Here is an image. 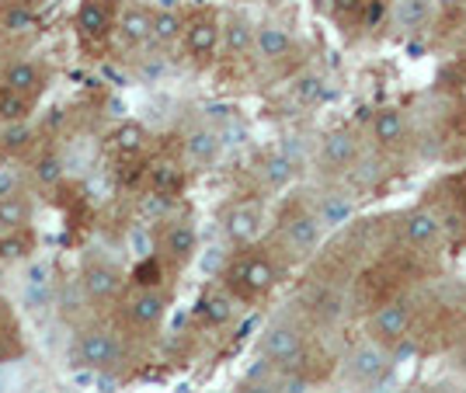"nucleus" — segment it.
Segmentation results:
<instances>
[{"label": "nucleus", "instance_id": "obj_1", "mask_svg": "<svg viewBox=\"0 0 466 393\" xmlns=\"http://www.w3.org/2000/svg\"><path fill=\"white\" fill-rule=\"evenodd\" d=\"M275 282H279V268H275L272 257L265 255L237 257L230 265V272H227V286L240 299H258V296L272 293Z\"/></svg>", "mask_w": 466, "mask_h": 393}, {"label": "nucleus", "instance_id": "obj_2", "mask_svg": "<svg viewBox=\"0 0 466 393\" xmlns=\"http://www.w3.org/2000/svg\"><path fill=\"white\" fill-rule=\"evenodd\" d=\"M390 366H393V348L370 338V341L355 345L349 352L345 366H341V376L355 387H370V383H376V379H383L390 373Z\"/></svg>", "mask_w": 466, "mask_h": 393}, {"label": "nucleus", "instance_id": "obj_3", "mask_svg": "<svg viewBox=\"0 0 466 393\" xmlns=\"http://www.w3.org/2000/svg\"><path fill=\"white\" fill-rule=\"evenodd\" d=\"M261 355L268 358V366H275V369H282V373H289V369H296L299 362H303V352H307V345H303V335L292 328V324H286V320H275V324H268L265 328V335H261Z\"/></svg>", "mask_w": 466, "mask_h": 393}, {"label": "nucleus", "instance_id": "obj_4", "mask_svg": "<svg viewBox=\"0 0 466 393\" xmlns=\"http://www.w3.org/2000/svg\"><path fill=\"white\" fill-rule=\"evenodd\" d=\"M320 230L324 223L310 209H292L289 217L282 219V244L292 257H310L320 244Z\"/></svg>", "mask_w": 466, "mask_h": 393}, {"label": "nucleus", "instance_id": "obj_5", "mask_svg": "<svg viewBox=\"0 0 466 393\" xmlns=\"http://www.w3.org/2000/svg\"><path fill=\"white\" fill-rule=\"evenodd\" d=\"M74 358H77L84 369H95V373H105V369H116L122 362V345L108 331H84L74 345Z\"/></svg>", "mask_w": 466, "mask_h": 393}, {"label": "nucleus", "instance_id": "obj_6", "mask_svg": "<svg viewBox=\"0 0 466 393\" xmlns=\"http://www.w3.org/2000/svg\"><path fill=\"white\" fill-rule=\"evenodd\" d=\"M410 331V307L404 299H393V303H383L370 320V335L372 341L387 345V348H397Z\"/></svg>", "mask_w": 466, "mask_h": 393}, {"label": "nucleus", "instance_id": "obj_7", "mask_svg": "<svg viewBox=\"0 0 466 393\" xmlns=\"http://www.w3.org/2000/svg\"><path fill=\"white\" fill-rule=\"evenodd\" d=\"M80 286H84L87 299L108 303L118 293V286H122V272H118L112 261H105V257H87V265L80 272Z\"/></svg>", "mask_w": 466, "mask_h": 393}, {"label": "nucleus", "instance_id": "obj_8", "mask_svg": "<svg viewBox=\"0 0 466 393\" xmlns=\"http://www.w3.org/2000/svg\"><path fill=\"white\" fill-rule=\"evenodd\" d=\"M359 160V136L351 129H334L320 143V167L330 175H341L349 171L351 164Z\"/></svg>", "mask_w": 466, "mask_h": 393}, {"label": "nucleus", "instance_id": "obj_9", "mask_svg": "<svg viewBox=\"0 0 466 393\" xmlns=\"http://www.w3.org/2000/svg\"><path fill=\"white\" fill-rule=\"evenodd\" d=\"M400 237H404V244L418 247V251L435 247L442 240V219L431 209H410L408 217L400 219Z\"/></svg>", "mask_w": 466, "mask_h": 393}, {"label": "nucleus", "instance_id": "obj_10", "mask_svg": "<svg viewBox=\"0 0 466 393\" xmlns=\"http://www.w3.org/2000/svg\"><path fill=\"white\" fill-rule=\"evenodd\" d=\"M261 223H265V213H261L258 202H237L223 217V230L233 244H251L254 237L261 234Z\"/></svg>", "mask_w": 466, "mask_h": 393}, {"label": "nucleus", "instance_id": "obj_11", "mask_svg": "<svg viewBox=\"0 0 466 393\" xmlns=\"http://www.w3.org/2000/svg\"><path fill=\"white\" fill-rule=\"evenodd\" d=\"M160 251H164V257L171 261V265H188L195 257V251H198V234H195L192 223H185V219H177V223H171L164 234H160Z\"/></svg>", "mask_w": 466, "mask_h": 393}, {"label": "nucleus", "instance_id": "obj_12", "mask_svg": "<svg viewBox=\"0 0 466 393\" xmlns=\"http://www.w3.org/2000/svg\"><path fill=\"white\" fill-rule=\"evenodd\" d=\"M150 39H154V15L147 7H139V4L126 7L122 18H118V42L129 45V49H137V45H143V42Z\"/></svg>", "mask_w": 466, "mask_h": 393}, {"label": "nucleus", "instance_id": "obj_13", "mask_svg": "<svg viewBox=\"0 0 466 393\" xmlns=\"http://www.w3.org/2000/svg\"><path fill=\"white\" fill-rule=\"evenodd\" d=\"M219 25H216L213 15H202V18H195L188 28H185V45H188V53L195 59H209L216 53V45H219Z\"/></svg>", "mask_w": 466, "mask_h": 393}, {"label": "nucleus", "instance_id": "obj_14", "mask_svg": "<svg viewBox=\"0 0 466 393\" xmlns=\"http://www.w3.org/2000/svg\"><path fill=\"white\" fill-rule=\"evenodd\" d=\"M164 310H167L164 296H160V289H150V286H143V289L129 299V320H133L137 328H143V331L157 328L160 317H164Z\"/></svg>", "mask_w": 466, "mask_h": 393}, {"label": "nucleus", "instance_id": "obj_15", "mask_svg": "<svg viewBox=\"0 0 466 393\" xmlns=\"http://www.w3.org/2000/svg\"><path fill=\"white\" fill-rule=\"evenodd\" d=\"M233 299L237 296L227 293V289H209V293H202L195 314H198L202 324H209V328H223V324L233 320Z\"/></svg>", "mask_w": 466, "mask_h": 393}, {"label": "nucleus", "instance_id": "obj_16", "mask_svg": "<svg viewBox=\"0 0 466 393\" xmlns=\"http://www.w3.org/2000/svg\"><path fill=\"white\" fill-rule=\"evenodd\" d=\"M42 84H46V74H42V66L35 63H28V59H18V63H11L7 70H4V87H11V91H21V95H39Z\"/></svg>", "mask_w": 466, "mask_h": 393}, {"label": "nucleus", "instance_id": "obj_17", "mask_svg": "<svg viewBox=\"0 0 466 393\" xmlns=\"http://www.w3.org/2000/svg\"><path fill=\"white\" fill-rule=\"evenodd\" d=\"M372 136L380 146H400L404 136H408V122L397 108H380L372 116Z\"/></svg>", "mask_w": 466, "mask_h": 393}, {"label": "nucleus", "instance_id": "obj_18", "mask_svg": "<svg viewBox=\"0 0 466 393\" xmlns=\"http://www.w3.org/2000/svg\"><path fill=\"white\" fill-rule=\"evenodd\" d=\"M254 49H258V56L275 63V59H286L292 53V39L286 28H279V25H261L258 28V35H254Z\"/></svg>", "mask_w": 466, "mask_h": 393}, {"label": "nucleus", "instance_id": "obj_19", "mask_svg": "<svg viewBox=\"0 0 466 393\" xmlns=\"http://www.w3.org/2000/svg\"><path fill=\"white\" fill-rule=\"evenodd\" d=\"M77 28L87 35V39H101V35L112 28L108 4H105V0H84L77 11Z\"/></svg>", "mask_w": 466, "mask_h": 393}, {"label": "nucleus", "instance_id": "obj_20", "mask_svg": "<svg viewBox=\"0 0 466 393\" xmlns=\"http://www.w3.org/2000/svg\"><path fill=\"white\" fill-rule=\"evenodd\" d=\"M28 223H32V202L21 192H11V196L0 198V234L25 230Z\"/></svg>", "mask_w": 466, "mask_h": 393}, {"label": "nucleus", "instance_id": "obj_21", "mask_svg": "<svg viewBox=\"0 0 466 393\" xmlns=\"http://www.w3.org/2000/svg\"><path fill=\"white\" fill-rule=\"evenodd\" d=\"M254 35H258V28H254L251 21L244 18V15H233V18L227 21V28H223L227 53H230V56H244V53H251Z\"/></svg>", "mask_w": 466, "mask_h": 393}, {"label": "nucleus", "instance_id": "obj_22", "mask_svg": "<svg viewBox=\"0 0 466 393\" xmlns=\"http://www.w3.org/2000/svg\"><path fill=\"white\" fill-rule=\"evenodd\" d=\"M181 185H185V171L171 164V160H160L150 167V188H154V196L160 198H171L181 192Z\"/></svg>", "mask_w": 466, "mask_h": 393}, {"label": "nucleus", "instance_id": "obj_23", "mask_svg": "<svg viewBox=\"0 0 466 393\" xmlns=\"http://www.w3.org/2000/svg\"><path fill=\"white\" fill-rule=\"evenodd\" d=\"M185 146H188V157L195 164H213L219 157V150H223V139L216 129H195L192 136L185 139Z\"/></svg>", "mask_w": 466, "mask_h": 393}, {"label": "nucleus", "instance_id": "obj_24", "mask_svg": "<svg viewBox=\"0 0 466 393\" xmlns=\"http://www.w3.org/2000/svg\"><path fill=\"white\" fill-rule=\"evenodd\" d=\"M431 7L435 0H393V21L397 28H421L431 18Z\"/></svg>", "mask_w": 466, "mask_h": 393}, {"label": "nucleus", "instance_id": "obj_25", "mask_svg": "<svg viewBox=\"0 0 466 393\" xmlns=\"http://www.w3.org/2000/svg\"><path fill=\"white\" fill-rule=\"evenodd\" d=\"M292 175H296V164H292L289 154H268V157L261 160V177H265V185H268V188H282V185H289Z\"/></svg>", "mask_w": 466, "mask_h": 393}, {"label": "nucleus", "instance_id": "obj_26", "mask_svg": "<svg viewBox=\"0 0 466 393\" xmlns=\"http://www.w3.org/2000/svg\"><path fill=\"white\" fill-rule=\"evenodd\" d=\"M147 129H143V122H122L116 129V136H112V143H116V150L118 154H139L143 146H147Z\"/></svg>", "mask_w": 466, "mask_h": 393}, {"label": "nucleus", "instance_id": "obj_27", "mask_svg": "<svg viewBox=\"0 0 466 393\" xmlns=\"http://www.w3.org/2000/svg\"><path fill=\"white\" fill-rule=\"evenodd\" d=\"M181 28H185V21H181V15H177V11H171V7H160V11H154V42H160V45H171V42L181 35Z\"/></svg>", "mask_w": 466, "mask_h": 393}, {"label": "nucleus", "instance_id": "obj_28", "mask_svg": "<svg viewBox=\"0 0 466 393\" xmlns=\"http://www.w3.org/2000/svg\"><path fill=\"white\" fill-rule=\"evenodd\" d=\"M25 116H28V95L0 87V122L11 126V122H25Z\"/></svg>", "mask_w": 466, "mask_h": 393}, {"label": "nucleus", "instance_id": "obj_29", "mask_svg": "<svg viewBox=\"0 0 466 393\" xmlns=\"http://www.w3.org/2000/svg\"><path fill=\"white\" fill-rule=\"evenodd\" d=\"M317 217H320L324 227H341V223L351 217V202L341 196H328L320 206H317Z\"/></svg>", "mask_w": 466, "mask_h": 393}, {"label": "nucleus", "instance_id": "obj_30", "mask_svg": "<svg viewBox=\"0 0 466 393\" xmlns=\"http://www.w3.org/2000/svg\"><path fill=\"white\" fill-rule=\"evenodd\" d=\"M32 251V237L25 230H11V234L0 237V261H21Z\"/></svg>", "mask_w": 466, "mask_h": 393}, {"label": "nucleus", "instance_id": "obj_31", "mask_svg": "<svg viewBox=\"0 0 466 393\" xmlns=\"http://www.w3.org/2000/svg\"><path fill=\"white\" fill-rule=\"evenodd\" d=\"M0 25L7 28V32H28L32 25H35V15H32V7H25L18 0H11L7 7H4V15H0Z\"/></svg>", "mask_w": 466, "mask_h": 393}, {"label": "nucleus", "instance_id": "obj_32", "mask_svg": "<svg viewBox=\"0 0 466 393\" xmlns=\"http://www.w3.org/2000/svg\"><path fill=\"white\" fill-rule=\"evenodd\" d=\"M28 143H32V129H28L25 122H11V126L0 133V154H21Z\"/></svg>", "mask_w": 466, "mask_h": 393}, {"label": "nucleus", "instance_id": "obj_33", "mask_svg": "<svg viewBox=\"0 0 466 393\" xmlns=\"http://www.w3.org/2000/svg\"><path fill=\"white\" fill-rule=\"evenodd\" d=\"M59 177H63V160H59V154H42L39 164H35V181L39 185H59Z\"/></svg>", "mask_w": 466, "mask_h": 393}, {"label": "nucleus", "instance_id": "obj_34", "mask_svg": "<svg viewBox=\"0 0 466 393\" xmlns=\"http://www.w3.org/2000/svg\"><path fill=\"white\" fill-rule=\"evenodd\" d=\"M366 4H370V0H334V15H338L341 21L349 18V15H355V18H362Z\"/></svg>", "mask_w": 466, "mask_h": 393}, {"label": "nucleus", "instance_id": "obj_35", "mask_svg": "<svg viewBox=\"0 0 466 393\" xmlns=\"http://www.w3.org/2000/svg\"><path fill=\"white\" fill-rule=\"evenodd\" d=\"M237 393H282V390H279V383H268V379L251 376L248 383H240V387H237Z\"/></svg>", "mask_w": 466, "mask_h": 393}, {"label": "nucleus", "instance_id": "obj_36", "mask_svg": "<svg viewBox=\"0 0 466 393\" xmlns=\"http://www.w3.org/2000/svg\"><path fill=\"white\" fill-rule=\"evenodd\" d=\"M320 80L317 77H307V80H299V87H296V95H299V101H317L320 98Z\"/></svg>", "mask_w": 466, "mask_h": 393}, {"label": "nucleus", "instance_id": "obj_37", "mask_svg": "<svg viewBox=\"0 0 466 393\" xmlns=\"http://www.w3.org/2000/svg\"><path fill=\"white\" fill-rule=\"evenodd\" d=\"M279 390H282V393H307V379H303V376H296V373L289 369V373L282 376Z\"/></svg>", "mask_w": 466, "mask_h": 393}, {"label": "nucleus", "instance_id": "obj_38", "mask_svg": "<svg viewBox=\"0 0 466 393\" xmlns=\"http://www.w3.org/2000/svg\"><path fill=\"white\" fill-rule=\"evenodd\" d=\"M460 362H463V369H466V345H463V352H460Z\"/></svg>", "mask_w": 466, "mask_h": 393}, {"label": "nucleus", "instance_id": "obj_39", "mask_svg": "<svg viewBox=\"0 0 466 393\" xmlns=\"http://www.w3.org/2000/svg\"><path fill=\"white\" fill-rule=\"evenodd\" d=\"M404 393H428V390H418V387H414V390H404Z\"/></svg>", "mask_w": 466, "mask_h": 393}, {"label": "nucleus", "instance_id": "obj_40", "mask_svg": "<svg viewBox=\"0 0 466 393\" xmlns=\"http://www.w3.org/2000/svg\"><path fill=\"white\" fill-rule=\"evenodd\" d=\"M0 358H4V348H0Z\"/></svg>", "mask_w": 466, "mask_h": 393}, {"label": "nucleus", "instance_id": "obj_41", "mask_svg": "<svg viewBox=\"0 0 466 393\" xmlns=\"http://www.w3.org/2000/svg\"><path fill=\"white\" fill-rule=\"evenodd\" d=\"M0 307H4V303H0Z\"/></svg>", "mask_w": 466, "mask_h": 393}]
</instances>
